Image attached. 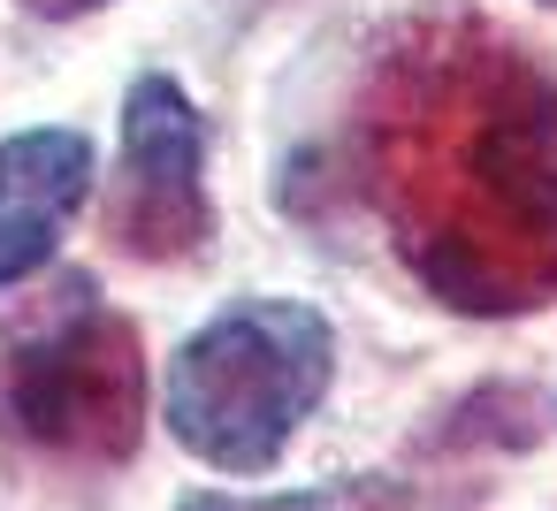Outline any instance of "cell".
Listing matches in <instances>:
<instances>
[{"label": "cell", "instance_id": "cell-1", "mask_svg": "<svg viewBox=\"0 0 557 511\" xmlns=\"http://www.w3.org/2000/svg\"><path fill=\"white\" fill-rule=\"evenodd\" d=\"M359 191L450 313L557 298V77L481 16L405 24L351 115Z\"/></svg>", "mask_w": 557, "mask_h": 511}, {"label": "cell", "instance_id": "cell-2", "mask_svg": "<svg viewBox=\"0 0 557 511\" xmlns=\"http://www.w3.org/2000/svg\"><path fill=\"white\" fill-rule=\"evenodd\" d=\"M336 336L298 298H245L207 321L169 374V427L191 458L222 473H268L298 420L329 397Z\"/></svg>", "mask_w": 557, "mask_h": 511}, {"label": "cell", "instance_id": "cell-3", "mask_svg": "<svg viewBox=\"0 0 557 511\" xmlns=\"http://www.w3.org/2000/svg\"><path fill=\"white\" fill-rule=\"evenodd\" d=\"M0 412L9 427L70 465H123L146 420V359L138 328L70 283L0 344Z\"/></svg>", "mask_w": 557, "mask_h": 511}, {"label": "cell", "instance_id": "cell-4", "mask_svg": "<svg viewBox=\"0 0 557 511\" xmlns=\"http://www.w3.org/2000/svg\"><path fill=\"white\" fill-rule=\"evenodd\" d=\"M214 229L207 207V130L184 85L138 77L123 100V176L108 199V237L131 260H191Z\"/></svg>", "mask_w": 557, "mask_h": 511}, {"label": "cell", "instance_id": "cell-5", "mask_svg": "<svg viewBox=\"0 0 557 511\" xmlns=\"http://www.w3.org/2000/svg\"><path fill=\"white\" fill-rule=\"evenodd\" d=\"M85 191H92L85 130H16L0 146V283H24L54 260Z\"/></svg>", "mask_w": 557, "mask_h": 511}, {"label": "cell", "instance_id": "cell-6", "mask_svg": "<svg viewBox=\"0 0 557 511\" xmlns=\"http://www.w3.org/2000/svg\"><path fill=\"white\" fill-rule=\"evenodd\" d=\"M24 9H32V16H54V24H62V16H92V9H108V0H24Z\"/></svg>", "mask_w": 557, "mask_h": 511}, {"label": "cell", "instance_id": "cell-7", "mask_svg": "<svg viewBox=\"0 0 557 511\" xmlns=\"http://www.w3.org/2000/svg\"><path fill=\"white\" fill-rule=\"evenodd\" d=\"M549 9H557V0H549Z\"/></svg>", "mask_w": 557, "mask_h": 511}]
</instances>
